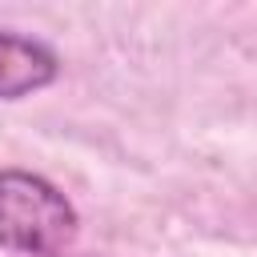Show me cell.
Listing matches in <instances>:
<instances>
[{"instance_id":"1","label":"cell","mask_w":257,"mask_h":257,"mask_svg":"<svg viewBox=\"0 0 257 257\" xmlns=\"http://www.w3.org/2000/svg\"><path fill=\"white\" fill-rule=\"evenodd\" d=\"M76 205L40 173L0 169V245L20 257H60L76 237Z\"/></svg>"},{"instance_id":"2","label":"cell","mask_w":257,"mask_h":257,"mask_svg":"<svg viewBox=\"0 0 257 257\" xmlns=\"http://www.w3.org/2000/svg\"><path fill=\"white\" fill-rule=\"evenodd\" d=\"M60 76V60L44 40L0 28V100H24Z\"/></svg>"}]
</instances>
